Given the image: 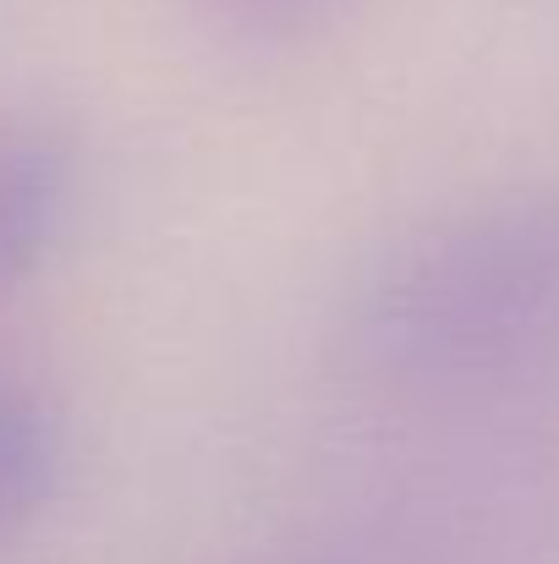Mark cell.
I'll use <instances>...</instances> for the list:
<instances>
[{
    "label": "cell",
    "instance_id": "obj_1",
    "mask_svg": "<svg viewBox=\"0 0 559 564\" xmlns=\"http://www.w3.org/2000/svg\"><path fill=\"white\" fill-rule=\"evenodd\" d=\"M341 346L395 389H450L559 351V182L516 187L400 236L352 285Z\"/></svg>",
    "mask_w": 559,
    "mask_h": 564
},
{
    "label": "cell",
    "instance_id": "obj_2",
    "mask_svg": "<svg viewBox=\"0 0 559 564\" xmlns=\"http://www.w3.org/2000/svg\"><path fill=\"white\" fill-rule=\"evenodd\" d=\"M77 203V143L55 127H0V291L28 280Z\"/></svg>",
    "mask_w": 559,
    "mask_h": 564
},
{
    "label": "cell",
    "instance_id": "obj_3",
    "mask_svg": "<svg viewBox=\"0 0 559 564\" xmlns=\"http://www.w3.org/2000/svg\"><path fill=\"white\" fill-rule=\"evenodd\" d=\"M66 482V422L22 378L0 373V560L33 538Z\"/></svg>",
    "mask_w": 559,
    "mask_h": 564
},
{
    "label": "cell",
    "instance_id": "obj_4",
    "mask_svg": "<svg viewBox=\"0 0 559 564\" xmlns=\"http://www.w3.org/2000/svg\"><path fill=\"white\" fill-rule=\"evenodd\" d=\"M341 0H214V11L247 39H297L319 28Z\"/></svg>",
    "mask_w": 559,
    "mask_h": 564
}]
</instances>
